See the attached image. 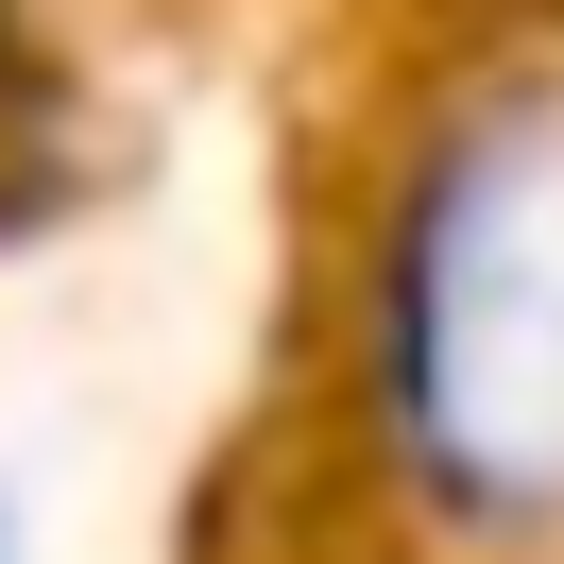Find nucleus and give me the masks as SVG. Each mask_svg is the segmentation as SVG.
Returning <instances> with one entry per match:
<instances>
[{
  "instance_id": "obj_1",
  "label": "nucleus",
  "mask_w": 564,
  "mask_h": 564,
  "mask_svg": "<svg viewBox=\"0 0 564 564\" xmlns=\"http://www.w3.org/2000/svg\"><path fill=\"white\" fill-rule=\"evenodd\" d=\"M377 393L427 496L564 513V104H479L411 172L377 274Z\"/></svg>"
},
{
  "instance_id": "obj_2",
  "label": "nucleus",
  "mask_w": 564,
  "mask_h": 564,
  "mask_svg": "<svg viewBox=\"0 0 564 564\" xmlns=\"http://www.w3.org/2000/svg\"><path fill=\"white\" fill-rule=\"evenodd\" d=\"M0 564H18V513H0Z\"/></svg>"
}]
</instances>
